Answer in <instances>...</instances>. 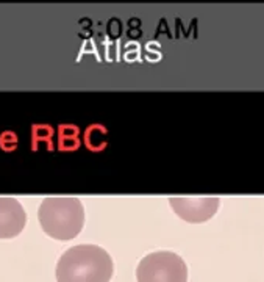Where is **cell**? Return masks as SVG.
<instances>
[{
  "mask_svg": "<svg viewBox=\"0 0 264 282\" xmlns=\"http://www.w3.org/2000/svg\"><path fill=\"white\" fill-rule=\"evenodd\" d=\"M27 213L14 197H0V238H14L24 230Z\"/></svg>",
  "mask_w": 264,
  "mask_h": 282,
  "instance_id": "cell-5",
  "label": "cell"
},
{
  "mask_svg": "<svg viewBox=\"0 0 264 282\" xmlns=\"http://www.w3.org/2000/svg\"><path fill=\"white\" fill-rule=\"evenodd\" d=\"M44 234L54 240L75 238L85 226V209L77 197H45L38 209Z\"/></svg>",
  "mask_w": 264,
  "mask_h": 282,
  "instance_id": "cell-2",
  "label": "cell"
},
{
  "mask_svg": "<svg viewBox=\"0 0 264 282\" xmlns=\"http://www.w3.org/2000/svg\"><path fill=\"white\" fill-rule=\"evenodd\" d=\"M172 210L188 223H205L219 209V197H169Z\"/></svg>",
  "mask_w": 264,
  "mask_h": 282,
  "instance_id": "cell-4",
  "label": "cell"
},
{
  "mask_svg": "<svg viewBox=\"0 0 264 282\" xmlns=\"http://www.w3.org/2000/svg\"><path fill=\"white\" fill-rule=\"evenodd\" d=\"M138 282H188L186 262L172 251H155L142 257L136 268Z\"/></svg>",
  "mask_w": 264,
  "mask_h": 282,
  "instance_id": "cell-3",
  "label": "cell"
},
{
  "mask_svg": "<svg viewBox=\"0 0 264 282\" xmlns=\"http://www.w3.org/2000/svg\"><path fill=\"white\" fill-rule=\"evenodd\" d=\"M114 263L108 251L97 245H77L58 259L57 282H110Z\"/></svg>",
  "mask_w": 264,
  "mask_h": 282,
  "instance_id": "cell-1",
  "label": "cell"
}]
</instances>
